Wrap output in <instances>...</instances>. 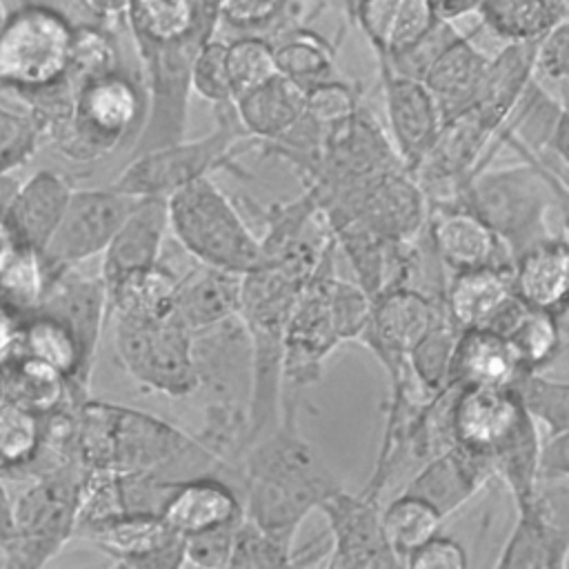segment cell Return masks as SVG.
<instances>
[{"label": "cell", "mask_w": 569, "mask_h": 569, "mask_svg": "<svg viewBox=\"0 0 569 569\" xmlns=\"http://www.w3.org/2000/svg\"><path fill=\"white\" fill-rule=\"evenodd\" d=\"M298 402H280V420L253 440L236 469L244 518L296 542L305 518L340 487L318 449L298 429Z\"/></svg>", "instance_id": "6da1fadb"}, {"label": "cell", "mask_w": 569, "mask_h": 569, "mask_svg": "<svg viewBox=\"0 0 569 569\" xmlns=\"http://www.w3.org/2000/svg\"><path fill=\"white\" fill-rule=\"evenodd\" d=\"M76 445L84 469L107 467L162 480L200 473L224 478V465L196 433L133 407L87 398L76 411Z\"/></svg>", "instance_id": "7a4b0ae2"}, {"label": "cell", "mask_w": 569, "mask_h": 569, "mask_svg": "<svg viewBox=\"0 0 569 569\" xmlns=\"http://www.w3.org/2000/svg\"><path fill=\"white\" fill-rule=\"evenodd\" d=\"M565 176L540 156L522 153V162L473 173L453 202L480 216L507 247L511 260L553 236L551 211H560Z\"/></svg>", "instance_id": "3957f363"}, {"label": "cell", "mask_w": 569, "mask_h": 569, "mask_svg": "<svg viewBox=\"0 0 569 569\" xmlns=\"http://www.w3.org/2000/svg\"><path fill=\"white\" fill-rule=\"evenodd\" d=\"M307 280L264 264L242 276L240 311L251 342V389L247 400V447L273 429L282 400L284 329L291 307Z\"/></svg>", "instance_id": "277c9868"}, {"label": "cell", "mask_w": 569, "mask_h": 569, "mask_svg": "<svg viewBox=\"0 0 569 569\" xmlns=\"http://www.w3.org/2000/svg\"><path fill=\"white\" fill-rule=\"evenodd\" d=\"M147 113L142 76L122 67L87 80L67 120L47 131L44 144L73 162L109 158L124 142L136 140Z\"/></svg>", "instance_id": "5b68a950"}, {"label": "cell", "mask_w": 569, "mask_h": 569, "mask_svg": "<svg viewBox=\"0 0 569 569\" xmlns=\"http://www.w3.org/2000/svg\"><path fill=\"white\" fill-rule=\"evenodd\" d=\"M169 233L198 262L249 273L264 267L260 238L249 229L213 176L198 178L167 198Z\"/></svg>", "instance_id": "8992f818"}, {"label": "cell", "mask_w": 569, "mask_h": 569, "mask_svg": "<svg viewBox=\"0 0 569 569\" xmlns=\"http://www.w3.org/2000/svg\"><path fill=\"white\" fill-rule=\"evenodd\" d=\"M213 118L216 127L202 138H182L131 156L109 187L136 198H169L180 187L216 171L242 176L238 156L253 149L256 142L244 133L233 104L213 109Z\"/></svg>", "instance_id": "52a82bcc"}, {"label": "cell", "mask_w": 569, "mask_h": 569, "mask_svg": "<svg viewBox=\"0 0 569 569\" xmlns=\"http://www.w3.org/2000/svg\"><path fill=\"white\" fill-rule=\"evenodd\" d=\"M84 467L69 462L42 471H13L27 485L13 493V536L4 545L9 567L47 565L73 538L78 485Z\"/></svg>", "instance_id": "ba28073f"}, {"label": "cell", "mask_w": 569, "mask_h": 569, "mask_svg": "<svg viewBox=\"0 0 569 569\" xmlns=\"http://www.w3.org/2000/svg\"><path fill=\"white\" fill-rule=\"evenodd\" d=\"M113 351L124 373L144 391L189 398L198 391L193 331L178 318L111 313Z\"/></svg>", "instance_id": "9c48e42d"}, {"label": "cell", "mask_w": 569, "mask_h": 569, "mask_svg": "<svg viewBox=\"0 0 569 569\" xmlns=\"http://www.w3.org/2000/svg\"><path fill=\"white\" fill-rule=\"evenodd\" d=\"M76 24L47 2H22L0 29V89L16 96L58 82L71 58Z\"/></svg>", "instance_id": "30bf717a"}, {"label": "cell", "mask_w": 569, "mask_h": 569, "mask_svg": "<svg viewBox=\"0 0 569 569\" xmlns=\"http://www.w3.org/2000/svg\"><path fill=\"white\" fill-rule=\"evenodd\" d=\"M329 258L300 289L284 329L282 396H298L322 376L325 360L342 345L331 302L329 278L333 276Z\"/></svg>", "instance_id": "8fae6325"}, {"label": "cell", "mask_w": 569, "mask_h": 569, "mask_svg": "<svg viewBox=\"0 0 569 569\" xmlns=\"http://www.w3.org/2000/svg\"><path fill=\"white\" fill-rule=\"evenodd\" d=\"M136 200V196L113 187L73 189L58 227L42 251L47 278L53 271L80 267L82 262L102 256Z\"/></svg>", "instance_id": "7c38bea8"}, {"label": "cell", "mask_w": 569, "mask_h": 569, "mask_svg": "<svg viewBox=\"0 0 569 569\" xmlns=\"http://www.w3.org/2000/svg\"><path fill=\"white\" fill-rule=\"evenodd\" d=\"M329 527L331 545L325 549V567L331 569H389L400 558L382 531V500L369 493H349L342 485L318 507Z\"/></svg>", "instance_id": "4fadbf2b"}, {"label": "cell", "mask_w": 569, "mask_h": 569, "mask_svg": "<svg viewBox=\"0 0 569 569\" xmlns=\"http://www.w3.org/2000/svg\"><path fill=\"white\" fill-rule=\"evenodd\" d=\"M447 311L418 289L393 284L380 289L371 300L367 325L356 342L367 347L393 380L407 367L413 345L429 331L436 318Z\"/></svg>", "instance_id": "5bb4252c"}, {"label": "cell", "mask_w": 569, "mask_h": 569, "mask_svg": "<svg viewBox=\"0 0 569 569\" xmlns=\"http://www.w3.org/2000/svg\"><path fill=\"white\" fill-rule=\"evenodd\" d=\"M73 538L96 547L116 567L173 569L184 565V536L171 529L160 513L124 511L80 527Z\"/></svg>", "instance_id": "9a60e30c"}, {"label": "cell", "mask_w": 569, "mask_h": 569, "mask_svg": "<svg viewBox=\"0 0 569 569\" xmlns=\"http://www.w3.org/2000/svg\"><path fill=\"white\" fill-rule=\"evenodd\" d=\"M533 416L516 387L458 385L451 405L453 445L489 458L498 453Z\"/></svg>", "instance_id": "2e32d148"}, {"label": "cell", "mask_w": 569, "mask_h": 569, "mask_svg": "<svg viewBox=\"0 0 569 569\" xmlns=\"http://www.w3.org/2000/svg\"><path fill=\"white\" fill-rule=\"evenodd\" d=\"M193 362L198 391L207 402L244 405L251 389V342L240 316L193 331Z\"/></svg>", "instance_id": "e0dca14e"}, {"label": "cell", "mask_w": 569, "mask_h": 569, "mask_svg": "<svg viewBox=\"0 0 569 569\" xmlns=\"http://www.w3.org/2000/svg\"><path fill=\"white\" fill-rule=\"evenodd\" d=\"M378 76L389 138L402 164L413 173L442 124L440 109L422 80L398 73L387 62H378Z\"/></svg>", "instance_id": "ac0fdd59"}, {"label": "cell", "mask_w": 569, "mask_h": 569, "mask_svg": "<svg viewBox=\"0 0 569 569\" xmlns=\"http://www.w3.org/2000/svg\"><path fill=\"white\" fill-rule=\"evenodd\" d=\"M58 318L78 340L84 362L93 369L104 325L109 320V296L100 276H87L78 267L49 273L36 307Z\"/></svg>", "instance_id": "d6986e66"}, {"label": "cell", "mask_w": 569, "mask_h": 569, "mask_svg": "<svg viewBox=\"0 0 569 569\" xmlns=\"http://www.w3.org/2000/svg\"><path fill=\"white\" fill-rule=\"evenodd\" d=\"M345 13L385 62L409 53L442 22L431 0H353Z\"/></svg>", "instance_id": "ffe728a7"}, {"label": "cell", "mask_w": 569, "mask_h": 569, "mask_svg": "<svg viewBox=\"0 0 569 569\" xmlns=\"http://www.w3.org/2000/svg\"><path fill=\"white\" fill-rule=\"evenodd\" d=\"M496 478L487 456L451 445L427 458L402 487L409 493L425 498L442 520L462 509Z\"/></svg>", "instance_id": "44dd1931"}, {"label": "cell", "mask_w": 569, "mask_h": 569, "mask_svg": "<svg viewBox=\"0 0 569 569\" xmlns=\"http://www.w3.org/2000/svg\"><path fill=\"white\" fill-rule=\"evenodd\" d=\"M167 233V198H138L102 251L98 276L102 278L107 291H111L131 273L153 267L160 260Z\"/></svg>", "instance_id": "7402d4cb"}, {"label": "cell", "mask_w": 569, "mask_h": 569, "mask_svg": "<svg viewBox=\"0 0 569 569\" xmlns=\"http://www.w3.org/2000/svg\"><path fill=\"white\" fill-rule=\"evenodd\" d=\"M427 229L436 253L449 273L487 264L513 267L500 238L467 207L429 204Z\"/></svg>", "instance_id": "603a6c76"}, {"label": "cell", "mask_w": 569, "mask_h": 569, "mask_svg": "<svg viewBox=\"0 0 569 569\" xmlns=\"http://www.w3.org/2000/svg\"><path fill=\"white\" fill-rule=\"evenodd\" d=\"M160 516L171 529L189 538L238 525L244 518V507L242 496L231 480L218 473H200L173 485Z\"/></svg>", "instance_id": "cb8c5ba5"}, {"label": "cell", "mask_w": 569, "mask_h": 569, "mask_svg": "<svg viewBox=\"0 0 569 569\" xmlns=\"http://www.w3.org/2000/svg\"><path fill=\"white\" fill-rule=\"evenodd\" d=\"M516 522L493 562L496 569H567L569 525L553 520L549 500L536 498L516 505Z\"/></svg>", "instance_id": "d4e9b609"}, {"label": "cell", "mask_w": 569, "mask_h": 569, "mask_svg": "<svg viewBox=\"0 0 569 569\" xmlns=\"http://www.w3.org/2000/svg\"><path fill=\"white\" fill-rule=\"evenodd\" d=\"M71 193V180L53 169H40L18 182L4 209V218L18 242L42 253L69 204Z\"/></svg>", "instance_id": "484cf974"}, {"label": "cell", "mask_w": 569, "mask_h": 569, "mask_svg": "<svg viewBox=\"0 0 569 569\" xmlns=\"http://www.w3.org/2000/svg\"><path fill=\"white\" fill-rule=\"evenodd\" d=\"M489 64L491 56L456 29L420 78L433 96L442 120L473 102L487 78Z\"/></svg>", "instance_id": "4316f807"}, {"label": "cell", "mask_w": 569, "mask_h": 569, "mask_svg": "<svg viewBox=\"0 0 569 569\" xmlns=\"http://www.w3.org/2000/svg\"><path fill=\"white\" fill-rule=\"evenodd\" d=\"M527 373V367L507 336L487 327H467L458 331L449 382L516 387Z\"/></svg>", "instance_id": "83f0119b"}, {"label": "cell", "mask_w": 569, "mask_h": 569, "mask_svg": "<svg viewBox=\"0 0 569 569\" xmlns=\"http://www.w3.org/2000/svg\"><path fill=\"white\" fill-rule=\"evenodd\" d=\"M136 53L193 33H216L213 0H133L127 24Z\"/></svg>", "instance_id": "f1b7e54d"}, {"label": "cell", "mask_w": 569, "mask_h": 569, "mask_svg": "<svg viewBox=\"0 0 569 569\" xmlns=\"http://www.w3.org/2000/svg\"><path fill=\"white\" fill-rule=\"evenodd\" d=\"M240 291V273L191 260L178 280L176 313L191 331H200L220 320L238 316Z\"/></svg>", "instance_id": "f546056e"}, {"label": "cell", "mask_w": 569, "mask_h": 569, "mask_svg": "<svg viewBox=\"0 0 569 569\" xmlns=\"http://www.w3.org/2000/svg\"><path fill=\"white\" fill-rule=\"evenodd\" d=\"M236 116L244 133L258 144L280 140L305 113L307 89L276 73L267 82L236 98Z\"/></svg>", "instance_id": "4dcf8cb0"}, {"label": "cell", "mask_w": 569, "mask_h": 569, "mask_svg": "<svg viewBox=\"0 0 569 569\" xmlns=\"http://www.w3.org/2000/svg\"><path fill=\"white\" fill-rule=\"evenodd\" d=\"M513 291L531 307L558 311L569 298V240L553 233L513 260Z\"/></svg>", "instance_id": "1f68e13d"}, {"label": "cell", "mask_w": 569, "mask_h": 569, "mask_svg": "<svg viewBox=\"0 0 569 569\" xmlns=\"http://www.w3.org/2000/svg\"><path fill=\"white\" fill-rule=\"evenodd\" d=\"M513 293V267L487 264L449 273L445 309L458 329L487 327Z\"/></svg>", "instance_id": "d6a6232c"}, {"label": "cell", "mask_w": 569, "mask_h": 569, "mask_svg": "<svg viewBox=\"0 0 569 569\" xmlns=\"http://www.w3.org/2000/svg\"><path fill=\"white\" fill-rule=\"evenodd\" d=\"M482 24L507 44L538 42L567 16L565 0H480Z\"/></svg>", "instance_id": "836d02e7"}, {"label": "cell", "mask_w": 569, "mask_h": 569, "mask_svg": "<svg viewBox=\"0 0 569 569\" xmlns=\"http://www.w3.org/2000/svg\"><path fill=\"white\" fill-rule=\"evenodd\" d=\"M271 42L278 73L293 80L302 89H311L333 78L338 42L325 38L322 33L305 24H298L280 33Z\"/></svg>", "instance_id": "e575fe53"}, {"label": "cell", "mask_w": 569, "mask_h": 569, "mask_svg": "<svg viewBox=\"0 0 569 569\" xmlns=\"http://www.w3.org/2000/svg\"><path fill=\"white\" fill-rule=\"evenodd\" d=\"M4 373V400L16 402L38 416L58 409L69 402V382L51 367L18 353L7 365ZM73 402V400H71Z\"/></svg>", "instance_id": "d590c367"}, {"label": "cell", "mask_w": 569, "mask_h": 569, "mask_svg": "<svg viewBox=\"0 0 569 569\" xmlns=\"http://www.w3.org/2000/svg\"><path fill=\"white\" fill-rule=\"evenodd\" d=\"M218 27L269 40L302 24L300 0H213Z\"/></svg>", "instance_id": "8d00e7d4"}, {"label": "cell", "mask_w": 569, "mask_h": 569, "mask_svg": "<svg viewBox=\"0 0 569 569\" xmlns=\"http://www.w3.org/2000/svg\"><path fill=\"white\" fill-rule=\"evenodd\" d=\"M440 525L442 516L425 498L405 489L382 505V531L402 565L413 549L440 531Z\"/></svg>", "instance_id": "74e56055"}, {"label": "cell", "mask_w": 569, "mask_h": 569, "mask_svg": "<svg viewBox=\"0 0 569 569\" xmlns=\"http://www.w3.org/2000/svg\"><path fill=\"white\" fill-rule=\"evenodd\" d=\"M44 147L36 111L16 93L0 89V173H13Z\"/></svg>", "instance_id": "f35d334b"}, {"label": "cell", "mask_w": 569, "mask_h": 569, "mask_svg": "<svg viewBox=\"0 0 569 569\" xmlns=\"http://www.w3.org/2000/svg\"><path fill=\"white\" fill-rule=\"evenodd\" d=\"M458 331L460 329L449 318V313L442 311L407 356L411 376L429 396L449 385V369Z\"/></svg>", "instance_id": "ab89813d"}, {"label": "cell", "mask_w": 569, "mask_h": 569, "mask_svg": "<svg viewBox=\"0 0 569 569\" xmlns=\"http://www.w3.org/2000/svg\"><path fill=\"white\" fill-rule=\"evenodd\" d=\"M529 373L542 371L565 349V340L553 311L527 305L513 329L507 333Z\"/></svg>", "instance_id": "60d3db41"}, {"label": "cell", "mask_w": 569, "mask_h": 569, "mask_svg": "<svg viewBox=\"0 0 569 569\" xmlns=\"http://www.w3.org/2000/svg\"><path fill=\"white\" fill-rule=\"evenodd\" d=\"M227 71L233 102L278 73L273 42L264 36L242 33L227 40Z\"/></svg>", "instance_id": "b9f144b4"}, {"label": "cell", "mask_w": 569, "mask_h": 569, "mask_svg": "<svg viewBox=\"0 0 569 569\" xmlns=\"http://www.w3.org/2000/svg\"><path fill=\"white\" fill-rule=\"evenodd\" d=\"M516 389L533 420L545 427L547 438L569 431V380L533 371L527 373Z\"/></svg>", "instance_id": "7bdbcfd3"}, {"label": "cell", "mask_w": 569, "mask_h": 569, "mask_svg": "<svg viewBox=\"0 0 569 569\" xmlns=\"http://www.w3.org/2000/svg\"><path fill=\"white\" fill-rule=\"evenodd\" d=\"M40 445V416L16 405L0 402V471L24 467Z\"/></svg>", "instance_id": "ee69618b"}, {"label": "cell", "mask_w": 569, "mask_h": 569, "mask_svg": "<svg viewBox=\"0 0 569 569\" xmlns=\"http://www.w3.org/2000/svg\"><path fill=\"white\" fill-rule=\"evenodd\" d=\"M47 287V267L42 253L22 247L16 258L0 271V300L20 313L38 307Z\"/></svg>", "instance_id": "f6af8a7d"}, {"label": "cell", "mask_w": 569, "mask_h": 569, "mask_svg": "<svg viewBox=\"0 0 569 569\" xmlns=\"http://www.w3.org/2000/svg\"><path fill=\"white\" fill-rule=\"evenodd\" d=\"M296 562V542L282 540L242 518L233 536L229 567H291Z\"/></svg>", "instance_id": "bcb514c9"}, {"label": "cell", "mask_w": 569, "mask_h": 569, "mask_svg": "<svg viewBox=\"0 0 569 569\" xmlns=\"http://www.w3.org/2000/svg\"><path fill=\"white\" fill-rule=\"evenodd\" d=\"M191 93L209 102L213 109L233 104L231 80L227 71V40L211 36L193 58Z\"/></svg>", "instance_id": "7dc6e473"}, {"label": "cell", "mask_w": 569, "mask_h": 569, "mask_svg": "<svg viewBox=\"0 0 569 569\" xmlns=\"http://www.w3.org/2000/svg\"><path fill=\"white\" fill-rule=\"evenodd\" d=\"M371 300L373 298L358 282H347L336 273L329 278V302L342 342L358 340L367 325Z\"/></svg>", "instance_id": "c3c4849f"}, {"label": "cell", "mask_w": 569, "mask_h": 569, "mask_svg": "<svg viewBox=\"0 0 569 569\" xmlns=\"http://www.w3.org/2000/svg\"><path fill=\"white\" fill-rule=\"evenodd\" d=\"M533 76L549 82H569V16L538 40Z\"/></svg>", "instance_id": "681fc988"}, {"label": "cell", "mask_w": 569, "mask_h": 569, "mask_svg": "<svg viewBox=\"0 0 569 569\" xmlns=\"http://www.w3.org/2000/svg\"><path fill=\"white\" fill-rule=\"evenodd\" d=\"M238 525L220 527V529H213V531H204V533H196V536L184 538V565L204 567V569L229 567L233 536H236Z\"/></svg>", "instance_id": "f907efd6"}, {"label": "cell", "mask_w": 569, "mask_h": 569, "mask_svg": "<svg viewBox=\"0 0 569 569\" xmlns=\"http://www.w3.org/2000/svg\"><path fill=\"white\" fill-rule=\"evenodd\" d=\"M405 565L411 569H467L469 553L456 538L436 531L407 556Z\"/></svg>", "instance_id": "816d5d0a"}, {"label": "cell", "mask_w": 569, "mask_h": 569, "mask_svg": "<svg viewBox=\"0 0 569 569\" xmlns=\"http://www.w3.org/2000/svg\"><path fill=\"white\" fill-rule=\"evenodd\" d=\"M569 480V431L542 440L540 451V482Z\"/></svg>", "instance_id": "f5cc1de1"}, {"label": "cell", "mask_w": 569, "mask_h": 569, "mask_svg": "<svg viewBox=\"0 0 569 569\" xmlns=\"http://www.w3.org/2000/svg\"><path fill=\"white\" fill-rule=\"evenodd\" d=\"M22 318L24 313L16 311L11 305L0 300V367L18 356Z\"/></svg>", "instance_id": "db71d44e"}, {"label": "cell", "mask_w": 569, "mask_h": 569, "mask_svg": "<svg viewBox=\"0 0 569 569\" xmlns=\"http://www.w3.org/2000/svg\"><path fill=\"white\" fill-rule=\"evenodd\" d=\"M80 7L89 18H93L96 24H102L107 29H116L120 24H127V16L133 0H78Z\"/></svg>", "instance_id": "11a10c76"}, {"label": "cell", "mask_w": 569, "mask_h": 569, "mask_svg": "<svg viewBox=\"0 0 569 569\" xmlns=\"http://www.w3.org/2000/svg\"><path fill=\"white\" fill-rule=\"evenodd\" d=\"M542 151L553 153V158L565 164V169H567L565 178L569 180V109H565L562 104H558V109L553 113Z\"/></svg>", "instance_id": "9f6ffc18"}, {"label": "cell", "mask_w": 569, "mask_h": 569, "mask_svg": "<svg viewBox=\"0 0 569 569\" xmlns=\"http://www.w3.org/2000/svg\"><path fill=\"white\" fill-rule=\"evenodd\" d=\"M16 518H13V493L7 485L4 473L0 471V545L4 547L13 536Z\"/></svg>", "instance_id": "6f0895ef"}, {"label": "cell", "mask_w": 569, "mask_h": 569, "mask_svg": "<svg viewBox=\"0 0 569 569\" xmlns=\"http://www.w3.org/2000/svg\"><path fill=\"white\" fill-rule=\"evenodd\" d=\"M22 249V244L18 242L11 224L7 222L4 213L0 211V271L16 258V253Z\"/></svg>", "instance_id": "680465c9"}, {"label": "cell", "mask_w": 569, "mask_h": 569, "mask_svg": "<svg viewBox=\"0 0 569 569\" xmlns=\"http://www.w3.org/2000/svg\"><path fill=\"white\" fill-rule=\"evenodd\" d=\"M480 0H431L436 13L442 18V20H456V18H462L471 11H476Z\"/></svg>", "instance_id": "91938a15"}, {"label": "cell", "mask_w": 569, "mask_h": 569, "mask_svg": "<svg viewBox=\"0 0 569 569\" xmlns=\"http://www.w3.org/2000/svg\"><path fill=\"white\" fill-rule=\"evenodd\" d=\"M556 320H558V327H560L565 347H569V298H567L565 305L556 311Z\"/></svg>", "instance_id": "94428289"}, {"label": "cell", "mask_w": 569, "mask_h": 569, "mask_svg": "<svg viewBox=\"0 0 569 569\" xmlns=\"http://www.w3.org/2000/svg\"><path fill=\"white\" fill-rule=\"evenodd\" d=\"M569 184V180H567ZM560 224H562V236L569 240V187L560 196Z\"/></svg>", "instance_id": "6125c7cd"}, {"label": "cell", "mask_w": 569, "mask_h": 569, "mask_svg": "<svg viewBox=\"0 0 569 569\" xmlns=\"http://www.w3.org/2000/svg\"><path fill=\"white\" fill-rule=\"evenodd\" d=\"M556 84H558V93H556L558 102H560L565 109H569V82H556Z\"/></svg>", "instance_id": "be15d7a7"}, {"label": "cell", "mask_w": 569, "mask_h": 569, "mask_svg": "<svg viewBox=\"0 0 569 569\" xmlns=\"http://www.w3.org/2000/svg\"><path fill=\"white\" fill-rule=\"evenodd\" d=\"M7 567H9V556H7L4 547L0 545V569H7Z\"/></svg>", "instance_id": "e7e4bbea"}, {"label": "cell", "mask_w": 569, "mask_h": 569, "mask_svg": "<svg viewBox=\"0 0 569 569\" xmlns=\"http://www.w3.org/2000/svg\"><path fill=\"white\" fill-rule=\"evenodd\" d=\"M4 18H7V9H4V4H2V0H0V29H2V24H4Z\"/></svg>", "instance_id": "03108f58"}]
</instances>
